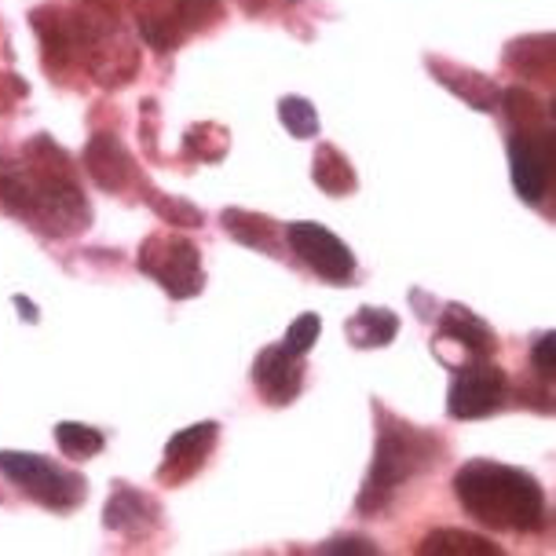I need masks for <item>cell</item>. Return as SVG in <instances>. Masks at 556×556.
Instances as JSON below:
<instances>
[{"label":"cell","mask_w":556,"mask_h":556,"mask_svg":"<svg viewBox=\"0 0 556 556\" xmlns=\"http://www.w3.org/2000/svg\"><path fill=\"white\" fill-rule=\"evenodd\" d=\"M0 213L41 238H74L92 227V202L66 147L48 132L26 139L18 157L0 162Z\"/></svg>","instance_id":"6da1fadb"},{"label":"cell","mask_w":556,"mask_h":556,"mask_svg":"<svg viewBox=\"0 0 556 556\" xmlns=\"http://www.w3.org/2000/svg\"><path fill=\"white\" fill-rule=\"evenodd\" d=\"M451 486L465 516L483 523L486 531L539 534L549 528L545 486L528 469H516V465L494 458H469L458 465Z\"/></svg>","instance_id":"7a4b0ae2"},{"label":"cell","mask_w":556,"mask_h":556,"mask_svg":"<svg viewBox=\"0 0 556 556\" xmlns=\"http://www.w3.org/2000/svg\"><path fill=\"white\" fill-rule=\"evenodd\" d=\"M374 417H377L374 458L359 486V498H355V513L363 520H377V516L389 513L403 486L417 480L421 472H432L446 454L440 432L406 421V417L392 414L389 406L377 400H374Z\"/></svg>","instance_id":"3957f363"},{"label":"cell","mask_w":556,"mask_h":556,"mask_svg":"<svg viewBox=\"0 0 556 556\" xmlns=\"http://www.w3.org/2000/svg\"><path fill=\"white\" fill-rule=\"evenodd\" d=\"M99 18L103 15L85 12L77 4H41L29 12V26L41 41V66L55 85L74 88L77 74H85V59L96 41Z\"/></svg>","instance_id":"277c9868"},{"label":"cell","mask_w":556,"mask_h":556,"mask_svg":"<svg viewBox=\"0 0 556 556\" xmlns=\"http://www.w3.org/2000/svg\"><path fill=\"white\" fill-rule=\"evenodd\" d=\"M0 476H4L18 494H26L34 505H41V509L59 513V516L81 509L88 498L85 476L52 458H45V454L0 451Z\"/></svg>","instance_id":"5b68a950"},{"label":"cell","mask_w":556,"mask_h":556,"mask_svg":"<svg viewBox=\"0 0 556 556\" xmlns=\"http://www.w3.org/2000/svg\"><path fill=\"white\" fill-rule=\"evenodd\" d=\"M136 267L147 278H154L173 301H191L205 290V267L202 250L187 235L176 231H154L139 242Z\"/></svg>","instance_id":"8992f818"},{"label":"cell","mask_w":556,"mask_h":556,"mask_svg":"<svg viewBox=\"0 0 556 556\" xmlns=\"http://www.w3.org/2000/svg\"><path fill=\"white\" fill-rule=\"evenodd\" d=\"M509 374L491 359H469L454 366L451 389H446V417L454 421H480L498 414L509 403Z\"/></svg>","instance_id":"52a82bcc"},{"label":"cell","mask_w":556,"mask_h":556,"mask_svg":"<svg viewBox=\"0 0 556 556\" xmlns=\"http://www.w3.org/2000/svg\"><path fill=\"white\" fill-rule=\"evenodd\" d=\"M509 176L520 202L542 208L553 198V125L509 128Z\"/></svg>","instance_id":"ba28073f"},{"label":"cell","mask_w":556,"mask_h":556,"mask_svg":"<svg viewBox=\"0 0 556 556\" xmlns=\"http://www.w3.org/2000/svg\"><path fill=\"white\" fill-rule=\"evenodd\" d=\"M139 66H143V55H139V41L125 26V18H99L96 41L85 59L88 81L103 88V92H117V88L136 81Z\"/></svg>","instance_id":"9c48e42d"},{"label":"cell","mask_w":556,"mask_h":556,"mask_svg":"<svg viewBox=\"0 0 556 556\" xmlns=\"http://www.w3.org/2000/svg\"><path fill=\"white\" fill-rule=\"evenodd\" d=\"M282 231H286V250H290L307 271H315L323 282L352 286L355 253L348 250L344 238H337L330 227H323L315 220H293V224H286Z\"/></svg>","instance_id":"30bf717a"},{"label":"cell","mask_w":556,"mask_h":556,"mask_svg":"<svg viewBox=\"0 0 556 556\" xmlns=\"http://www.w3.org/2000/svg\"><path fill=\"white\" fill-rule=\"evenodd\" d=\"M81 168L92 176V184L99 191H106V194H128L143 180L139 162L114 128H99V132L88 136V143L81 151Z\"/></svg>","instance_id":"8fae6325"},{"label":"cell","mask_w":556,"mask_h":556,"mask_svg":"<svg viewBox=\"0 0 556 556\" xmlns=\"http://www.w3.org/2000/svg\"><path fill=\"white\" fill-rule=\"evenodd\" d=\"M103 528L125 539L128 545L132 542H151L157 531L165 528V513L162 502L154 494L139 491V486L117 480L111 498L103 505Z\"/></svg>","instance_id":"7c38bea8"},{"label":"cell","mask_w":556,"mask_h":556,"mask_svg":"<svg viewBox=\"0 0 556 556\" xmlns=\"http://www.w3.org/2000/svg\"><path fill=\"white\" fill-rule=\"evenodd\" d=\"M443 344H451L454 352H458V355H454V363H451V370H454V366H462L469 359H494L502 341H498V333H494V326L483 323L472 307L446 304L440 312V319H435L432 348H443Z\"/></svg>","instance_id":"4fadbf2b"},{"label":"cell","mask_w":556,"mask_h":556,"mask_svg":"<svg viewBox=\"0 0 556 556\" xmlns=\"http://www.w3.org/2000/svg\"><path fill=\"white\" fill-rule=\"evenodd\" d=\"M216 443H220V425L216 421H198L187 425L165 443L162 465H157L154 480L162 486H180L187 480H194L205 469V462L213 458Z\"/></svg>","instance_id":"5bb4252c"},{"label":"cell","mask_w":556,"mask_h":556,"mask_svg":"<svg viewBox=\"0 0 556 556\" xmlns=\"http://www.w3.org/2000/svg\"><path fill=\"white\" fill-rule=\"evenodd\" d=\"M253 384L267 406H290L301 400L304 392V363L286 344H271L256 355L253 363Z\"/></svg>","instance_id":"9a60e30c"},{"label":"cell","mask_w":556,"mask_h":556,"mask_svg":"<svg viewBox=\"0 0 556 556\" xmlns=\"http://www.w3.org/2000/svg\"><path fill=\"white\" fill-rule=\"evenodd\" d=\"M139 41L147 48H154L157 55H173L187 37H191V26L180 15V8L173 0H132V12Z\"/></svg>","instance_id":"2e32d148"},{"label":"cell","mask_w":556,"mask_h":556,"mask_svg":"<svg viewBox=\"0 0 556 556\" xmlns=\"http://www.w3.org/2000/svg\"><path fill=\"white\" fill-rule=\"evenodd\" d=\"M425 66H429V74L446 88V92H454L462 103H469L472 111H480V114L498 111L502 85L494 81V77H486L472 66L451 63V59H443V55H425Z\"/></svg>","instance_id":"e0dca14e"},{"label":"cell","mask_w":556,"mask_h":556,"mask_svg":"<svg viewBox=\"0 0 556 556\" xmlns=\"http://www.w3.org/2000/svg\"><path fill=\"white\" fill-rule=\"evenodd\" d=\"M553 34H528V37H516V41L505 45L502 66L509 70L516 81H528V85H545L553 88Z\"/></svg>","instance_id":"ac0fdd59"},{"label":"cell","mask_w":556,"mask_h":556,"mask_svg":"<svg viewBox=\"0 0 556 556\" xmlns=\"http://www.w3.org/2000/svg\"><path fill=\"white\" fill-rule=\"evenodd\" d=\"M220 227L245 250H256L264 256H286V231L271 216L253 213V208H224Z\"/></svg>","instance_id":"d6986e66"},{"label":"cell","mask_w":556,"mask_h":556,"mask_svg":"<svg viewBox=\"0 0 556 556\" xmlns=\"http://www.w3.org/2000/svg\"><path fill=\"white\" fill-rule=\"evenodd\" d=\"M344 333L352 348H389L400 333V315L389 312V307H359L352 319L344 323Z\"/></svg>","instance_id":"ffe728a7"},{"label":"cell","mask_w":556,"mask_h":556,"mask_svg":"<svg viewBox=\"0 0 556 556\" xmlns=\"http://www.w3.org/2000/svg\"><path fill=\"white\" fill-rule=\"evenodd\" d=\"M312 180H315L319 191L333 194V198L355 194V187H359V176H355V168H352V162H348V154L337 151L333 143H319V147H315Z\"/></svg>","instance_id":"44dd1931"},{"label":"cell","mask_w":556,"mask_h":556,"mask_svg":"<svg viewBox=\"0 0 556 556\" xmlns=\"http://www.w3.org/2000/svg\"><path fill=\"white\" fill-rule=\"evenodd\" d=\"M417 556H502V545H494L483 534L458 531V528H440L425 534L417 545Z\"/></svg>","instance_id":"7402d4cb"},{"label":"cell","mask_w":556,"mask_h":556,"mask_svg":"<svg viewBox=\"0 0 556 556\" xmlns=\"http://www.w3.org/2000/svg\"><path fill=\"white\" fill-rule=\"evenodd\" d=\"M139 202H143L151 213L157 216V220H165V224H173V227H202L205 224V208H198L194 202H187V198L180 194H165V191H157V187L147 180H139Z\"/></svg>","instance_id":"603a6c76"},{"label":"cell","mask_w":556,"mask_h":556,"mask_svg":"<svg viewBox=\"0 0 556 556\" xmlns=\"http://www.w3.org/2000/svg\"><path fill=\"white\" fill-rule=\"evenodd\" d=\"M227 151H231V132L227 125H216V122H198L184 132V143H180V157L184 162H224Z\"/></svg>","instance_id":"cb8c5ba5"},{"label":"cell","mask_w":556,"mask_h":556,"mask_svg":"<svg viewBox=\"0 0 556 556\" xmlns=\"http://www.w3.org/2000/svg\"><path fill=\"white\" fill-rule=\"evenodd\" d=\"M55 446L66 454L70 462H88L106 446V435L99 429H92V425H85V421H59L55 425Z\"/></svg>","instance_id":"d4e9b609"},{"label":"cell","mask_w":556,"mask_h":556,"mask_svg":"<svg viewBox=\"0 0 556 556\" xmlns=\"http://www.w3.org/2000/svg\"><path fill=\"white\" fill-rule=\"evenodd\" d=\"M278 122L286 125V132L293 139H315L319 136V111L312 106V99L304 96H282L278 99Z\"/></svg>","instance_id":"484cf974"},{"label":"cell","mask_w":556,"mask_h":556,"mask_svg":"<svg viewBox=\"0 0 556 556\" xmlns=\"http://www.w3.org/2000/svg\"><path fill=\"white\" fill-rule=\"evenodd\" d=\"M319 333H323V319L315 312H304V315H296V319L290 323V330H286V348H290L293 355H304L312 352L315 341H319Z\"/></svg>","instance_id":"4316f807"},{"label":"cell","mask_w":556,"mask_h":556,"mask_svg":"<svg viewBox=\"0 0 556 556\" xmlns=\"http://www.w3.org/2000/svg\"><path fill=\"white\" fill-rule=\"evenodd\" d=\"M173 4L180 8L191 34H205L208 26H216L224 18V0H173Z\"/></svg>","instance_id":"83f0119b"},{"label":"cell","mask_w":556,"mask_h":556,"mask_svg":"<svg viewBox=\"0 0 556 556\" xmlns=\"http://www.w3.org/2000/svg\"><path fill=\"white\" fill-rule=\"evenodd\" d=\"M315 553L319 556H374L377 542L363 539V534H333V539H326L323 545H315Z\"/></svg>","instance_id":"f1b7e54d"},{"label":"cell","mask_w":556,"mask_h":556,"mask_svg":"<svg viewBox=\"0 0 556 556\" xmlns=\"http://www.w3.org/2000/svg\"><path fill=\"white\" fill-rule=\"evenodd\" d=\"M531 370H534V377H542V381L553 384V377H556V333L553 330H545V333L534 337V344H531Z\"/></svg>","instance_id":"f546056e"},{"label":"cell","mask_w":556,"mask_h":556,"mask_svg":"<svg viewBox=\"0 0 556 556\" xmlns=\"http://www.w3.org/2000/svg\"><path fill=\"white\" fill-rule=\"evenodd\" d=\"M29 96V81L15 70H0V117L15 114L18 103Z\"/></svg>","instance_id":"4dcf8cb0"},{"label":"cell","mask_w":556,"mask_h":556,"mask_svg":"<svg viewBox=\"0 0 556 556\" xmlns=\"http://www.w3.org/2000/svg\"><path fill=\"white\" fill-rule=\"evenodd\" d=\"M139 117H143V125H139V139H143V151L151 162H162V154H157V103L154 99H143L139 103Z\"/></svg>","instance_id":"1f68e13d"},{"label":"cell","mask_w":556,"mask_h":556,"mask_svg":"<svg viewBox=\"0 0 556 556\" xmlns=\"http://www.w3.org/2000/svg\"><path fill=\"white\" fill-rule=\"evenodd\" d=\"M74 4L85 8V12L106 15V18H125L132 12V0H74Z\"/></svg>","instance_id":"d6a6232c"},{"label":"cell","mask_w":556,"mask_h":556,"mask_svg":"<svg viewBox=\"0 0 556 556\" xmlns=\"http://www.w3.org/2000/svg\"><path fill=\"white\" fill-rule=\"evenodd\" d=\"M238 4H242L250 15H267V12H286V8H293L296 0H238Z\"/></svg>","instance_id":"836d02e7"},{"label":"cell","mask_w":556,"mask_h":556,"mask_svg":"<svg viewBox=\"0 0 556 556\" xmlns=\"http://www.w3.org/2000/svg\"><path fill=\"white\" fill-rule=\"evenodd\" d=\"M15 307H23V315L29 323H37V312H34V304L26 301V296H15Z\"/></svg>","instance_id":"e575fe53"},{"label":"cell","mask_w":556,"mask_h":556,"mask_svg":"<svg viewBox=\"0 0 556 556\" xmlns=\"http://www.w3.org/2000/svg\"><path fill=\"white\" fill-rule=\"evenodd\" d=\"M8 48V37H4V26H0V52Z\"/></svg>","instance_id":"d590c367"}]
</instances>
